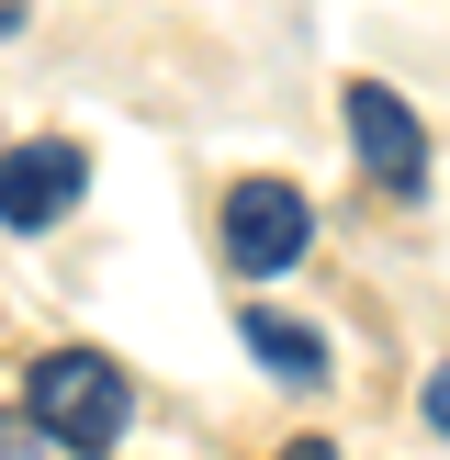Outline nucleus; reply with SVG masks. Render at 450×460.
Returning a JSON list of instances; mask_svg holds the SVG:
<instances>
[{
    "mask_svg": "<svg viewBox=\"0 0 450 460\" xmlns=\"http://www.w3.org/2000/svg\"><path fill=\"white\" fill-rule=\"evenodd\" d=\"M22 404H34V427L68 460H112V438H124V416H135V382H124V359H102V349H34Z\"/></svg>",
    "mask_w": 450,
    "mask_h": 460,
    "instance_id": "nucleus-1",
    "label": "nucleus"
},
{
    "mask_svg": "<svg viewBox=\"0 0 450 460\" xmlns=\"http://www.w3.org/2000/svg\"><path fill=\"white\" fill-rule=\"evenodd\" d=\"M22 12H34V0H0V34H22Z\"/></svg>",
    "mask_w": 450,
    "mask_h": 460,
    "instance_id": "nucleus-9",
    "label": "nucleus"
},
{
    "mask_svg": "<svg viewBox=\"0 0 450 460\" xmlns=\"http://www.w3.org/2000/svg\"><path fill=\"white\" fill-rule=\"evenodd\" d=\"M338 112H349L360 180H372V191H394V202H417V191H428V124L405 112V90H382V79H349V90H338Z\"/></svg>",
    "mask_w": 450,
    "mask_h": 460,
    "instance_id": "nucleus-3",
    "label": "nucleus"
},
{
    "mask_svg": "<svg viewBox=\"0 0 450 460\" xmlns=\"http://www.w3.org/2000/svg\"><path fill=\"white\" fill-rule=\"evenodd\" d=\"M45 449H57V438L34 427V404H22V416H0V460H45Z\"/></svg>",
    "mask_w": 450,
    "mask_h": 460,
    "instance_id": "nucleus-6",
    "label": "nucleus"
},
{
    "mask_svg": "<svg viewBox=\"0 0 450 460\" xmlns=\"http://www.w3.org/2000/svg\"><path fill=\"white\" fill-rule=\"evenodd\" d=\"M417 416H428V427H439V438H450V359H439V371L417 382Z\"/></svg>",
    "mask_w": 450,
    "mask_h": 460,
    "instance_id": "nucleus-7",
    "label": "nucleus"
},
{
    "mask_svg": "<svg viewBox=\"0 0 450 460\" xmlns=\"http://www.w3.org/2000/svg\"><path fill=\"white\" fill-rule=\"evenodd\" d=\"M90 191V157L68 146V135H34V146H0V225L12 236H45V225H68Z\"/></svg>",
    "mask_w": 450,
    "mask_h": 460,
    "instance_id": "nucleus-4",
    "label": "nucleus"
},
{
    "mask_svg": "<svg viewBox=\"0 0 450 460\" xmlns=\"http://www.w3.org/2000/svg\"><path fill=\"white\" fill-rule=\"evenodd\" d=\"M315 247V202L292 180H225V270L237 281H282Z\"/></svg>",
    "mask_w": 450,
    "mask_h": 460,
    "instance_id": "nucleus-2",
    "label": "nucleus"
},
{
    "mask_svg": "<svg viewBox=\"0 0 450 460\" xmlns=\"http://www.w3.org/2000/svg\"><path fill=\"white\" fill-rule=\"evenodd\" d=\"M282 460H338V449H327V438H292V449H282Z\"/></svg>",
    "mask_w": 450,
    "mask_h": 460,
    "instance_id": "nucleus-8",
    "label": "nucleus"
},
{
    "mask_svg": "<svg viewBox=\"0 0 450 460\" xmlns=\"http://www.w3.org/2000/svg\"><path fill=\"white\" fill-rule=\"evenodd\" d=\"M237 337H248V359H259L270 382H327V337H315V326H292V314L248 304V314H237Z\"/></svg>",
    "mask_w": 450,
    "mask_h": 460,
    "instance_id": "nucleus-5",
    "label": "nucleus"
}]
</instances>
